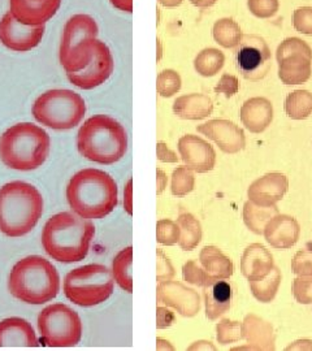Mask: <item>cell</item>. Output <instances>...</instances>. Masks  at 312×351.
Masks as SVG:
<instances>
[{
  "instance_id": "1f68e13d",
  "label": "cell",
  "mask_w": 312,
  "mask_h": 351,
  "mask_svg": "<svg viewBox=\"0 0 312 351\" xmlns=\"http://www.w3.org/2000/svg\"><path fill=\"white\" fill-rule=\"evenodd\" d=\"M285 112L293 120H304L312 113V93L309 90H296L290 93L284 104Z\"/></svg>"
},
{
  "instance_id": "bcb514c9",
  "label": "cell",
  "mask_w": 312,
  "mask_h": 351,
  "mask_svg": "<svg viewBox=\"0 0 312 351\" xmlns=\"http://www.w3.org/2000/svg\"><path fill=\"white\" fill-rule=\"evenodd\" d=\"M156 150H158V159L163 163H176L178 160L175 152L171 150L164 142L158 143Z\"/></svg>"
},
{
  "instance_id": "f5cc1de1",
  "label": "cell",
  "mask_w": 312,
  "mask_h": 351,
  "mask_svg": "<svg viewBox=\"0 0 312 351\" xmlns=\"http://www.w3.org/2000/svg\"><path fill=\"white\" fill-rule=\"evenodd\" d=\"M159 3L167 8H175L182 3V0H159Z\"/></svg>"
},
{
  "instance_id": "60d3db41",
  "label": "cell",
  "mask_w": 312,
  "mask_h": 351,
  "mask_svg": "<svg viewBox=\"0 0 312 351\" xmlns=\"http://www.w3.org/2000/svg\"><path fill=\"white\" fill-rule=\"evenodd\" d=\"M291 271L297 276L312 275V249L300 250L293 258Z\"/></svg>"
},
{
  "instance_id": "ac0fdd59",
  "label": "cell",
  "mask_w": 312,
  "mask_h": 351,
  "mask_svg": "<svg viewBox=\"0 0 312 351\" xmlns=\"http://www.w3.org/2000/svg\"><path fill=\"white\" fill-rule=\"evenodd\" d=\"M11 13L25 25H45L58 12L62 0H10Z\"/></svg>"
},
{
  "instance_id": "6da1fadb",
  "label": "cell",
  "mask_w": 312,
  "mask_h": 351,
  "mask_svg": "<svg viewBox=\"0 0 312 351\" xmlns=\"http://www.w3.org/2000/svg\"><path fill=\"white\" fill-rule=\"evenodd\" d=\"M95 226L75 213H60L49 219L42 232V246L60 263H75L86 258Z\"/></svg>"
},
{
  "instance_id": "681fc988",
  "label": "cell",
  "mask_w": 312,
  "mask_h": 351,
  "mask_svg": "<svg viewBox=\"0 0 312 351\" xmlns=\"http://www.w3.org/2000/svg\"><path fill=\"white\" fill-rule=\"evenodd\" d=\"M113 7H116L120 11L132 12L133 11V0H111Z\"/></svg>"
},
{
  "instance_id": "ffe728a7",
  "label": "cell",
  "mask_w": 312,
  "mask_h": 351,
  "mask_svg": "<svg viewBox=\"0 0 312 351\" xmlns=\"http://www.w3.org/2000/svg\"><path fill=\"white\" fill-rule=\"evenodd\" d=\"M265 241L275 249L285 250L293 247L300 236L298 221L289 215H276L264 228Z\"/></svg>"
},
{
  "instance_id": "c3c4849f",
  "label": "cell",
  "mask_w": 312,
  "mask_h": 351,
  "mask_svg": "<svg viewBox=\"0 0 312 351\" xmlns=\"http://www.w3.org/2000/svg\"><path fill=\"white\" fill-rule=\"evenodd\" d=\"M132 197H133V180L129 178V181L125 185L124 190V207L126 213L129 215L133 213V210H132L133 208V199H132Z\"/></svg>"
},
{
  "instance_id": "7dc6e473",
  "label": "cell",
  "mask_w": 312,
  "mask_h": 351,
  "mask_svg": "<svg viewBox=\"0 0 312 351\" xmlns=\"http://www.w3.org/2000/svg\"><path fill=\"white\" fill-rule=\"evenodd\" d=\"M175 322V315L171 313L169 310L164 308V307H158V329H164L168 326H172V323Z\"/></svg>"
},
{
  "instance_id": "836d02e7",
  "label": "cell",
  "mask_w": 312,
  "mask_h": 351,
  "mask_svg": "<svg viewBox=\"0 0 312 351\" xmlns=\"http://www.w3.org/2000/svg\"><path fill=\"white\" fill-rule=\"evenodd\" d=\"M224 53L217 49H204L200 51L194 60L195 71L203 77H213L224 66Z\"/></svg>"
},
{
  "instance_id": "d4e9b609",
  "label": "cell",
  "mask_w": 312,
  "mask_h": 351,
  "mask_svg": "<svg viewBox=\"0 0 312 351\" xmlns=\"http://www.w3.org/2000/svg\"><path fill=\"white\" fill-rule=\"evenodd\" d=\"M242 339L252 349L275 350V332L272 326L256 315H248L242 323Z\"/></svg>"
},
{
  "instance_id": "f907efd6",
  "label": "cell",
  "mask_w": 312,
  "mask_h": 351,
  "mask_svg": "<svg viewBox=\"0 0 312 351\" xmlns=\"http://www.w3.org/2000/svg\"><path fill=\"white\" fill-rule=\"evenodd\" d=\"M156 184H158L156 194L160 195L163 191H164V189L167 188V175L159 168L156 169Z\"/></svg>"
},
{
  "instance_id": "d6a6232c",
  "label": "cell",
  "mask_w": 312,
  "mask_h": 351,
  "mask_svg": "<svg viewBox=\"0 0 312 351\" xmlns=\"http://www.w3.org/2000/svg\"><path fill=\"white\" fill-rule=\"evenodd\" d=\"M215 40L225 49H233L239 45L242 38L241 27L233 19H220L215 23L213 29Z\"/></svg>"
},
{
  "instance_id": "52a82bcc",
  "label": "cell",
  "mask_w": 312,
  "mask_h": 351,
  "mask_svg": "<svg viewBox=\"0 0 312 351\" xmlns=\"http://www.w3.org/2000/svg\"><path fill=\"white\" fill-rule=\"evenodd\" d=\"M98 25L88 14H75L64 26L60 63L67 73L80 72L88 65L98 46Z\"/></svg>"
},
{
  "instance_id": "74e56055",
  "label": "cell",
  "mask_w": 312,
  "mask_h": 351,
  "mask_svg": "<svg viewBox=\"0 0 312 351\" xmlns=\"http://www.w3.org/2000/svg\"><path fill=\"white\" fill-rule=\"evenodd\" d=\"M180 228L172 220H159L156 224V241L164 246H173L178 243Z\"/></svg>"
},
{
  "instance_id": "e0dca14e",
  "label": "cell",
  "mask_w": 312,
  "mask_h": 351,
  "mask_svg": "<svg viewBox=\"0 0 312 351\" xmlns=\"http://www.w3.org/2000/svg\"><path fill=\"white\" fill-rule=\"evenodd\" d=\"M197 130L207 138L213 139L225 154H237L246 146L243 130L229 120H211L197 126Z\"/></svg>"
},
{
  "instance_id": "7402d4cb",
  "label": "cell",
  "mask_w": 312,
  "mask_h": 351,
  "mask_svg": "<svg viewBox=\"0 0 312 351\" xmlns=\"http://www.w3.org/2000/svg\"><path fill=\"white\" fill-rule=\"evenodd\" d=\"M203 289L207 319L216 320L230 310L233 289L228 281H224V278L213 277Z\"/></svg>"
},
{
  "instance_id": "f6af8a7d",
  "label": "cell",
  "mask_w": 312,
  "mask_h": 351,
  "mask_svg": "<svg viewBox=\"0 0 312 351\" xmlns=\"http://www.w3.org/2000/svg\"><path fill=\"white\" fill-rule=\"evenodd\" d=\"M239 90V82L236 75H221L219 84L215 88V93L224 94L226 98H230L236 95Z\"/></svg>"
},
{
  "instance_id": "e575fe53",
  "label": "cell",
  "mask_w": 312,
  "mask_h": 351,
  "mask_svg": "<svg viewBox=\"0 0 312 351\" xmlns=\"http://www.w3.org/2000/svg\"><path fill=\"white\" fill-rule=\"evenodd\" d=\"M195 177L187 167H178L172 173L171 191L176 197H184L194 190Z\"/></svg>"
},
{
  "instance_id": "3957f363",
  "label": "cell",
  "mask_w": 312,
  "mask_h": 351,
  "mask_svg": "<svg viewBox=\"0 0 312 351\" xmlns=\"http://www.w3.org/2000/svg\"><path fill=\"white\" fill-rule=\"evenodd\" d=\"M43 213V198L36 186L12 181L0 188V232L7 237L30 233Z\"/></svg>"
},
{
  "instance_id": "8d00e7d4",
  "label": "cell",
  "mask_w": 312,
  "mask_h": 351,
  "mask_svg": "<svg viewBox=\"0 0 312 351\" xmlns=\"http://www.w3.org/2000/svg\"><path fill=\"white\" fill-rule=\"evenodd\" d=\"M216 339L221 345L237 342L242 339V324L225 319L216 326Z\"/></svg>"
},
{
  "instance_id": "4fadbf2b",
  "label": "cell",
  "mask_w": 312,
  "mask_h": 351,
  "mask_svg": "<svg viewBox=\"0 0 312 351\" xmlns=\"http://www.w3.org/2000/svg\"><path fill=\"white\" fill-rule=\"evenodd\" d=\"M45 34V25L21 24L11 11L0 20V42L10 50L17 52L36 49Z\"/></svg>"
},
{
  "instance_id": "7a4b0ae2",
  "label": "cell",
  "mask_w": 312,
  "mask_h": 351,
  "mask_svg": "<svg viewBox=\"0 0 312 351\" xmlns=\"http://www.w3.org/2000/svg\"><path fill=\"white\" fill-rule=\"evenodd\" d=\"M67 199L78 216L97 220L112 213L119 203V190L111 176L88 168L77 172L67 186Z\"/></svg>"
},
{
  "instance_id": "7bdbcfd3",
  "label": "cell",
  "mask_w": 312,
  "mask_h": 351,
  "mask_svg": "<svg viewBox=\"0 0 312 351\" xmlns=\"http://www.w3.org/2000/svg\"><path fill=\"white\" fill-rule=\"evenodd\" d=\"M293 24L297 32L306 36H312V8L300 7L293 13Z\"/></svg>"
},
{
  "instance_id": "d590c367",
  "label": "cell",
  "mask_w": 312,
  "mask_h": 351,
  "mask_svg": "<svg viewBox=\"0 0 312 351\" xmlns=\"http://www.w3.org/2000/svg\"><path fill=\"white\" fill-rule=\"evenodd\" d=\"M181 77L173 69H165L158 75L156 90L163 98H171L181 88Z\"/></svg>"
},
{
  "instance_id": "cb8c5ba5",
  "label": "cell",
  "mask_w": 312,
  "mask_h": 351,
  "mask_svg": "<svg viewBox=\"0 0 312 351\" xmlns=\"http://www.w3.org/2000/svg\"><path fill=\"white\" fill-rule=\"evenodd\" d=\"M274 267L275 264L272 254L261 243H252L243 251L241 259V272L249 281L268 275Z\"/></svg>"
},
{
  "instance_id": "8992f818",
  "label": "cell",
  "mask_w": 312,
  "mask_h": 351,
  "mask_svg": "<svg viewBox=\"0 0 312 351\" xmlns=\"http://www.w3.org/2000/svg\"><path fill=\"white\" fill-rule=\"evenodd\" d=\"M50 147L46 130L32 123L16 124L0 137V160L11 169L33 171L47 160Z\"/></svg>"
},
{
  "instance_id": "f546056e",
  "label": "cell",
  "mask_w": 312,
  "mask_h": 351,
  "mask_svg": "<svg viewBox=\"0 0 312 351\" xmlns=\"http://www.w3.org/2000/svg\"><path fill=\"white\" fill-rule=\"evenodd\" d=\"M280 282L281 272L277 267H274L268 275L249 281L252 295L262 303H269L275 300Z\"/></svg>"
},
{
  "instance_id": "7c38bea8",
  "label": "cell",
  "mask_w": 312,
  "mask_h": 351,
  "mask_svg": "<svg viewBox=\"0 0 312 351\" xmlns=\"http://www.w3.org/2000/svg\"><path fill=\"white\" fill-rule=\"evenodd\" d=\"M236 51V65L239 73L250 81H259L271 69L272 56L264 38L245 34Z\"/></svg>"
},
{
  "instance_id": "ee69618b",
  "label": "cell",
  "mask_w": 312,
  "mask_h": 351,
  "mask_svg": "<svg viewBox=\"0 0 312 351\" xmlns=\"http://www.w3.org/2000/svg\"><path fill=\"white\" fill-rule=\"evenodd\" d=\"M175 276V268L167 255L160 249L156 250V280L159 282L168 281Z\"/></svg>"
},
{
  "instance_id": "8fae6325",
  "label": "cell",
  "mask_w": 312,
  "mask_h": 351,
  "mask_svg": "<svg viewBox=\"0 0 312 351\" xmlns=\"http://www.w3.org/2000/svg\"><path fill=\"white\" fill-rule=\"evenodd\" d=\"M278 77L285 85H300L312 73L311 47L300 38H287L277 47Z\"/></svg>"
},
{
  "instance_id": "9c48e42d",
  "label": "cell",
  "mask_w": 312,
  "mask_h": 351,
  "mask_svg": "<svg viewBox=\"0 0 312 351\" xmlns=\"http://www.w3.org/2000/svg\"><path fill=\"white\" fill-rule=\"evenodd\" d=\"M112 272L101 264H88L71 271L64 278V294L81 307H93L107 301L113 293Z\"/></svg>"
},
{
  "instance_id": "484cf974",
  "label": "cell",
  "mask_w": 312,
  "mask_h": 351,
  "mask_svg": "<svg viewBox=\"0 0 312 351\" xmlns=\"http://www.w3.org/2000/svg\"><path fill=\"white\" fill-rule=\"evenodd\" d=\"M173 112L182 120H202L213 114V103L210 97L193 93L176 99Z\"/></svg>"
},
{
  "instance_id": "2e32d148",
  "label": "cell",
  "mask_w": 312,
  "mask_h": 351,
  "mask_svg": "<svg viewBox=\"0 0 312 351\" xmlns=\"http://www.w3.org/2000/svg\"><path fill=\"white\" fill-rule=\"evenodd\" d=\"M178 152L187 168L197 173L213 171L216 163V152L213 146L194 134H187L178 141Z\"/></svg>"
},
{
  "instance_id": "30bf717a",
  "label": "cell",
  "mask_w": 312,
  "mask_h": 351,
  "mask_svg": "<svg viewBox=\"0 0 312 351\" xmlns=\"http://www.w3.org/2000/svg\"><path fill=\"white\" fill-rule=\"evenodd\" d=\"M38 330L46 346L72 348L82 337V322L71 307L56 303L39 314Z\"/></svg>"
},
{
  "instance_id": "603a6c76",
  "label": "cell",
  "mask_w": 312,
  "mask_h": 351,
  "mask_svg": "<svg viewBox=\"0 0 312 351\" xmlns=\"http://www.w3.org/2000/svg\"><path fill=\"white\" fill-rule=\"evenodd\" d=\"M241 121L251 133H262L274 120V106L267 98L256 97L245 101L241 108Z\"/></svg>"
},
{
  "instance_id": "5b68a950",
  "label": "cell",
  "mask_w": 312,
  "mask_h": 351,
  "mask_svg": "<svg viewBox=\"0 0 312 351\" xmlns=\"http://www.w3.org/2000/svg\"><path fill=\"white\" fill-rule=\"evenodd\" d=\"M8 289L14 298L27 304L52 301L60 290V277L47 259L32 255L13 265Z\"/></svg>"
},
{
  "instance_id": "816d5d0a",
  "label": "cell",
  "mask_w": 312,
  "mask_h": 351,
  "mask_svg": "<svg viewBox=\"0 0 312 351\" xmlns=\"http://www.w3.org/2000/svg\"><path fill=\"white\" fill-rule=\"evenodd\" d=\"M193 5L200 7V8H208L213 7V4L216 3V0H190Z\"/></svg>"
},
{
  "instance_id": "44dd1931",
  "label": "cell",
  "mask_w": 312,
  "mask_h": 351,
  "mask_svg": "<svg viewBox=\"0 0 312 351\" xmlns=\"http://www.w3.org/2000/svg\"><path fill=\"white\" fill-rule=\"evenodd\" d=\"M38 339L30 323L21 317L0 322V348H37Z\"/></svg>"
},
{
  "instance_id": "ab89813d",
  "label": "cell",
  "mask_w": 312,
  "mask_h": 351,
  "mask_svg": "<svg viewBox=\"0 0 312 351\" xmlns=\"http://www.w3.org/2000/svg\"><path fill=\"white\" fill-rule=\"evenodd\" d=\"M293 294L300 304H312V275L297 277L293 284Z\"/></svg>"
},
{
  "instance_id": "f1b7e54d",
  "label": "cell",
  "mask_w": 312,
  "mask_h": 351,
  "mask_svg": "<svg viewBox=\"0 0 312 351\" xmlns=\"http://www.w3.org/2000/svg\"><path fill=\"white\" fill-rule=\"evenodd\" d=\"M177 226L180 228V247L185 251L194 250L200 245L203 236L200 220L191 213H181L177 219Z\"/></svg>"
},
{
  "instance_id": "83f0119b",
  "label": "cell",
  "mask_w": 312,
  "mask_h": 351,
  "mask_svg": "<svg viewBox=\"0 0 312 351\" xmlns=\"http://www.w3.org/2000/svg\"><path fill=\"white\" fill-rule=\"evenodd\" d=\"M276 215H278V208L275 206L264 207L255 204L254 202L248 201L243 206V221L245 226L255 234H263L264 228L272 220Z\"/></svg>"
},
{
  "instance_id": "4dcf8cb0",
  "label": "cell",
  "mask_w": 312,
  "mask_h": 351,
  "mask_svg": "<svg viewBox=\"0 0 312 351\" xmlns=\"http://www.w3.org/2000/svg\"><path fill=\"white\" fill-rule=\"evenodd\" d=\"M132 265H133V247L132 246L120 251L113 259V278L117 282V285L128 293L133 291Z\"/></svg>"
},
{
  "instance_id": "277c9868",
  "label": "cell",
  "mask_w": 312,
  "mask_h": 351,
  "mask_svg": "<svg viewBox=\"0 0 312 351\" xmlns=\"http://www.w3.org/2000/svg\"><path fill=\"white\" fill-rule=\"evenodd\" d=\"M77 147L90 162L111 165L124 158L128 151V134L124 126L113 117L95 114L80 128Z\"/></svg>"
},
{
  "instance_id": "9a60e30c",
  "label": "cell",
  "mask_w": 312,
  "mask_h": 351,
  "mask_svg": "<svg viewBox=\"0 0 312 351\" xmlns=\"http://www.w3.org/2000/svg\"><path fill=\"white\" fill-rule=\"evenodd\" d=\"M156 300L175 308L176 311L185 317H193L200 313V294L178 282V281H163L156 289Z\"/></svg>"
},
{
  "instance_id": "f35d334b",
  "label": "cell",
  "mask_w": 312,
  "mask_h": 351,
  "mask_svg": "<svg viewBox=\"0 0 312 351\" xmlns=\"http://www.w3.org/2000/svg\"><path fill=\"white\" fill-rule=\"evenodd\" d=\"M182 276L184 280L187 281L191 285H197L203 288L204 285H207V282L213 278L211 275H208L206 272V269H202L198 264L194 261H189L187 263L184 264L182 267Z\"/></svg>"
},
{
  "instance_id": "4316f807",
  "label": "cell",
  "mask_w": 312,
  "mask_h": 351,
  "mask_svg": "<svg viewBox=\"0 0 312 351\" xmlns=\"http://www.w3.org/2000/svg\"><path fill=\"white\" fill-rule=\"evenodd\" d=\"M200 264L208 275L216 278H229L233 275V262L216 246H206L200 251Z\"/></svg>"
},
{
  "instance_id": "b9f144b4",
  "label": "cell",
  "mask_w": 312,
  "mask_h": 351,
  "mask_svg": "<svg viewBox=\"0 0 312 351\" xmlns=\"http://www.w3.org/2000/svg\"><path fill=\"white\" fill-rule=\"evenodd\" d=\"M250 12L259 19H269L278 11V0H248Z\"/></svg>"
},
{
  "instance_id": "5bb4252c",
  "label": "cell",
  "mask_w": 312,
  "mask_h": 351,
  "mask_svg": "<svg viewBox=\"0 0 312 351\" xmlns=\"http://www.w3.org/2000/svg\"><path fill=\"white\" fill-rule=\"evenodd\" d=\"M112 53L107 45L101 40H98V46L94 53V58L90 63L75 73H67L69 81L82 90H91L103 85L113 72Z\"/></svg>"
},
{
  "instance_id": "ba28073f",
  "label": "cell",
  "mask_w": 312,
  "mask_h": 351,
  "mask_svg": "<svg viewBox=\"0 0 312 351\" xmlns=\"http://www.w3.org/2000/svg\"><path fill=\"white\" fill-rule=\"evenodd\" d=\"M86 113V104L80 94L68 88H55L38 97L33 116L42 125L55 130H68L78 125Z\"/></svg>"
},
{
  "instance_id": "d6986e66",
  "label": "cell",
  "mask_w": 312,
  "mask_h": 351,
  "mask_svg": "<svg viewBox=\"0 0 312 351\" xmlns=\"http://www.w3.org/2000/svg\"><path fill=\"white\" fill-rule=\"evenodd\" d=\"M289 189V180L285 175L274 172L254 181L248 190L249 201L255 204L269 207L281 201Z\"/></svg>"
}]
</instances>
